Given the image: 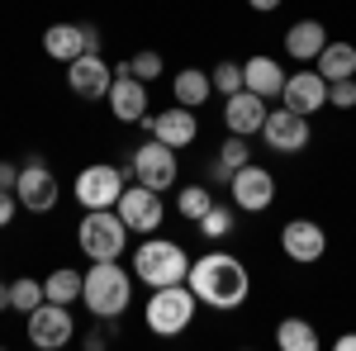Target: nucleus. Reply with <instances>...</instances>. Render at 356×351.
<instances>
[{
    "label": "nucleus",
    "mask_w": 356,
    "mask_h": 351,
    "mask_svg": "<svg viewBox=\"0 0 356 351\" xmlns=\"http://www.w3.org/2000/svg\"><path fill=\"white\" fill-rule=\"evenodd\" d=\"M186 285L195 290V299H200L204 309L233 313V309H243L247 295H252V270H247L243 256H233V252H223V247H209V252H200L191 261Z\"/></svg>",
    "instance_id": "obj_1"
},
{
    "label": "nucleus",
    "mask_w": 356,
    "mask_h": 351,
    "mask_svg": "<svg viewBox=\"0 0 356 351\" xmlns=\"http://www.w3.org/2000/svg\"><path fill=\"white\" fill-rule=\"evenodd\" d=\"M81 304L90 309V318H124L129 313V304H134V280H129V270L119 266V261H90L86 270V285H81Z\"/></svg>",
    "instance_id": "obj_2"
},
{
    "label": "nucleus",
    "mask_w": 356,
    "mask_h": 351,
    "mask_svg": "<svg viewBox=\"0 0 356 351\" xmlns=\"http://www.w3.org/2000/svg\"><path fill=\"white\" fill-rule=\"evenodd\" d=\"M191 252L181 243H171V238H152L147 233V243L134 247V280H143L147 290H162V285H181L186 275H191Z\"/></svg>",
    "instance_id": "obj_3"
},
{
    "label": "nucleus",
    "mask_w": 356,
    "mask_h": 351,
    "mask_svg": "<svg viewBox=\"0 0 356 351\" xmlns=\"http://www.w3.org/2000/svg\"><path fill=\"white\" fill-rule=\"evenodd\" d=\"M195 309H200V299H195V290L186 280L181 285H162V290L147 295L143 323H147V332H157V337H181L195 323Z\"/></svg>",
    "instance_id": "obj_4"
},
{
    "label": "nucleus",
    "mask_w": 356,
    "mask_h": 351,
    "mask_svg": "<svg viewBox=\"0 0 356 351\" xmlns=\"http://www.w3.org/2000/svg\"><path fill=\"white\" fill-rule=\"evenodd\" d=\"M76 247L90 261H119L129 252V223L119 218V209H86L76 223Z\"/></svg>",
    "instance_id": "obj_5"
},
{
    "label": "nucleus",
    "mask_w": 356,
    "mask_h": 351,
    "mask_svg": "<svg viewBox=\"0 0 356 351\" xmlns=\"http://www.w3.org/2000/svg\"><path fill=\"white\" fill-rule=\"evenodd\" d=\"M129 176H134L138 186L147 190H171L181 181V162H176V147H166L162 138H147V142H138L134 152H129Z\"/></svg>",
    "instance_id": "obj_6"
},
{
    "label": "nucleus",
    "mask_w": 356,
    "mask_h": 351,
    "mask_svg": "<svg viewBox=\"0 0 356 351\" xmlns=\"http://www.w3.org/2000/svg\"><path fill=\"white\" fill-rule=\"evenodd\" d=\"M129 186V176L110 162H95V166H81L76 171V181H72V195H76V204L81 209H114L119 204V195Z\"/></svg>",
    "instance_id": "obj_7"
},
{
    "label": "nucleus",
    "mask_w": 356,
    "mask_h": 351,
    "mask_svg": "<svg viewBox=\"0 0 356 351\" xmlns=\"http://www.w3.org/2000/svg\"><path fill=\"white\" fill-rule=\"evenodd\" d=\"M29 323V342L38 351H57L76 337V318H72V304H57V299H43L33 313H24Z\"/></svg>",
    "instance_id": "obj_8"
},
{
    "label": "nucleus",
    "mask_w": 356,
    "mask_h": 351,
    "mask_svg": "<svg viewBox=\"0 0 356 351\" xmlns=\"http://www.w3.org/2000/svg\"><path fill=\"white\" fill-rule=\"evenodd\" d=\"M15 195L29 214H53L57 199H62V186H57V171L43 157H29L19 166V181H15Z\"/></svg>",
    "instance_id": "obj_9"
},
{
    "label": "nucleus",
    "mask_w": 356,
    "mask_h": 351,
    "mask_svg": "<svg viewBox=\"0 0 356 351\" xmlns=\"http://www.w3.org/2000/svg\"><path fill=\"white\" fill-rule=\"evenodd\" d=\"M228 195H233V204H238V214H261V209H271L275 204V176L266 166H238L233 171V181H228Z\"/></svg>",
    "instance_id": "obj_10"
},
{
    "label": "nucleus",
    "mask_w": 356,
    "mask_h": 351,
    "mask_svg": "<svg viewBox=\"0 0 356 351\" xmlns=\"http://www.w3.org/2000/svg\"><path fill=\"white\" fill-rule=\"evenodd\" d=\"M119 218L129 223V233H157L166 218V204H162V190H147V186H124V195H119Z\"/></svg>",
    "instance_id": "obj_11"
},
{
    "label": "nucleus",
    "mask_w": 356,
    "mask_h": 351,
    "mask_svg": "<svg viewBox=\"0 0 356 351\" xmlns=\"http://www.w3.org/2000/svg\"><path fill=\"white\" fill-rule=\"evenodd\" d=\"M280 252H285L295 266H314V261H323V252H328V233H323V223H318V218H290V223L280 228Z\"/></svg>",
    "instance_id": "obj_12"
},
{
    "label": "nucleus",
    "mask_w": 356,
    "mask_h": 351,
    "mask_svg": "<svg viewBox=\"0 0 356 351\" xmlns=\"http://www.w3.org/2000/svg\"><path fill=\"white\" fill-rule=\"evenodd\" d=\"M261 138H266V147L271 152H304L309 147V138H314V129H309V114H295V109H271L266 114V124H261Z\"/></svg>",
    "instance_id": "obj_13"
},
{
    "label": "nucleus",
    "mask_w": 356,
    "mask_h": 351,
    "mask_svg": "<svg viewBox=\"0 0 356 351\" xmlns=\"http://www.w3.org/2000/svg\"><path fill=\"white\" fill-rule=\"evenodd\" d=\"M105 100H110V114L119 124H143L147 119V81H138L124 62L114 67V85H110Z\"/></svg>",
    "instance_id": "obj_14"
},
{
    "label": "nucleus",
    "mask_w": 356,
    "mask_h": 351,
    "mask_svg": "<svg viewBox=\"0 0 356 351\" xmlns=\"http://www.w3.org/2000/svg\"><path fill=\"white\" fill-rule=\"evenodd\" d=\"M280 105L295 109V114H318V109L328 105V81H323V72H318V67L290 72V76H285V90H280Z\"/></svg>",
    "instance_id": "obj_15"
},
{
    "label": "nucleus",
    "mask_w": 356,
    "mask_h": 351,
    "mask_svg": "<svg viewBox=\"0 0 356 351\" xmlns=\"http://www.w3.org/2000/svg\"><path fill=\"white\" fill-rule=\"evenodd\" d=\"M67 85L81 100H105L110 85H114V67L100 53H81L76 62H67Z\"/></svg>",
    "instance_id": "obj_16"
},
{
    "label": "nucleus",
    "mask_w": 356,
    "mask_h": 351,
    "mask_svg": "<svg viewBox=\"0 0 356 351\" xmlns=\"http://www.w3.org/2000/svg\"><path fill=\"white\" fill-rule=\"evenodd\" d=\"M266 100L257 95V90H233V95H223V129L238 138H257L261 133V124H266Z\"/></svg>",
    "instance_id": "obj_17"
},
{
    "label": "nucleus",
    "mask_w": 356,
    "mask_h": 351,
    "mask_svg": "<svg viewBox=\"0 0 356 351\" xmlns=\"http://www.w3.org/2000/svg\"><path fill=\"white\" fill-rule=\"evenodd\" d=\"M147 129H152V138H162L166 147H191L195 138H200V119H195V109H186V105H171V109H162V114H147L143 119Z\"/></svg>",
    "instance_id": "obj_18"
},
{
    "label": "nucleus",
    "mask_w": 356,
    "mask_h": 351,
    "mask_svg": "<svg viewBox=\"0 0 356 351\" xmlns=\"http://www.w3.org/2000/svg\"><path fill=\"white\" fill-rule=\"evenodd\" d=\"M285 76H290V72H280V62L266 57V53H257V57H247V62H243V85H247V90H257L261 100H280Z\"/></svg>",
    "instance_id": "obj_19"
},
{
    "label": "nucleus",
    "mask_w": 356,
    "mask_h": 351,
    "mask_svg": "<svg viewBox=\"0 0 356 351\" xmlns=\"http://www.w3.org/2000/svg\"><path fill=\"white\" fill-rule=\"evenodd\" d=\"M328 48V28L318 24V19H295V24L285 28V53L295 57V62H318V53Z\"/></svg>",
    "instance_id": "obj_20"
},
{
    "label": "nucleus",
    "mask_w": 356,
    "mask_h": 351,
    "mask_svg": "<svg viewBox=\"0 0 356 351\" xmlns=\"http://www.w3.org/2000/svg\"><path fill=\"white\" fill-rule=\"evenodd\" d=\"M43 53L53 57V62H76L86 53V24H53L43 28Z\"/></svg>",
    "instance_id": "obj_21"
},
{
    "label": "nucleus",
    "mask_w": 356,
    "mask_h": 351,
    "mask_svg": "<svg viewBox=\"0 0 356 351\" xmlns=\"http://www.w3.org/2000/svg\"><path fill=\"white\" fill-rule=\"evenodd\" d=\"M171 95H176V105L200 109L209 95H214V81H209V72H200V67H181L176 81H171Z\"/></svg>",
    "instance_id": "obj_22"
},
{
    "label": "nucleus",
    "mask_w": 356,
    "mask_h": 351,
    "mask_svg": "<svg viewBox=\"0 0 356 351\" xmlns=\"http://www.w3.org/2000/svg\"><path fill=\"white\" fill-rule=\"evenodd\" d=\"M314 67L323 72V81H347V76H356V43H337V38H328V48L318 53Z\"/></svg>",
    "instance_id": "obj_23"
},
{
    "label": "nucleus",
    "mask_w": 356,
    "mask_h": 351,
    "mask_svg": "<svg viewBox=\"0 0 356 351\" xmlns=\"http://www.w3.org/2000/svg\"><path fill=\"white\" fill-rule=\"evenodd\" d=\"M275 342H280V351H318V327L309 318H280Z\"/></svg>",
    "instance_id": "obj_24"
},
{
    "label": "nucleus",
    "mask_w": 356,
    "mask_h": 351,
    "mask_svg": "<svg viewBox=\"0 0 356 351\" xmlns=\"http://www.w3.org/2000/svg\"><path fill=\"white\" fill-rule=\"evenodd\" d=\"M81 285H86V270H72V266H57L53 275H43V295L57 299V304H76Z\"/></svg>",
    "instance_id": "obj_25"
},
{
    "label": "nucleus",
    "mask_w": 356,
    "mask_h": 351,
    "mask_svg": "<svg viewBox=\"0 0 356 351\" xmlns=\"http://www.w3.org/2000/svg\"><path fill=\"white\" fill-rule=\"evenodd\" d=\"M195 228H200V238H204V243H223V238L238 228V204H209L204 218H200Z\"/></svg>",
    "instance_id": "obj_26"
},
{
    "label": "nucleus",
    "mask_w": 356,
    "mask_h": 351,
    "mask_svg": "<svg viewBox=\"0 0 356 351\" xmlns=\"http://www.w3.org/2000/svg\"><path fill=\"white\" fill-rule=\"evenodd\" d=\"M43 299H48V295H43V280H33V275L10 280V309H15V313H33Z\"/></svg>",
    "instance_id": "obj_27"
},
{
    "label": "nucleus",
    "mask_w": 356,
    "mask_h": 351,
    "mask_svg": "<svg viewBox=\"0 0 356 351\" xmlns=\"http://www.w3.org/2000/svg\"><path fill=\"white\" fill-rule=\"evenodd\" d=\"M209 204H214V195L204 186H181L176 190V209H181V218H191V223H200Z\"/></svg>",
    "instance_id": "obj_28"
},
{
    "label": "nucleus",
    "mask_w": 356,
    "mask_h": 351,
    "mask_svg": "<svg viewBox=\"0 0 356 351\" xmlns=\"http://www.w3.org/2000/svg\"><path fill=\"white\" fill-rule=\"evenodd\" d=\"M124 67H129V72H134L138 81H157V76H162V53H152V48H143V53H134V57H124Z\"/></svg>",
    "instance_id": "obj_29"
},
{
    "label": "nucleus",
    "mask_w": 356,
    "mask_h": 351,
    "mask_svg": "<svg viewBox=\"0 0 356 351\" xmlns=\"http://www.w3.org/2000/svg\"><path fill=\"white\" fill-rule=\"evenodd\" d=\"M209 81H214L219 95H233V90H243V67H238V62H214Z\"/></svg>",
    "instance_id": "obj_30"
},
{
    "label": "nucleus",
    "mask_w": 356,
    "mask_h": 351,
    "mask_svg": "<svg viewBox=\"0 0 356 351\" xmlns=\"http://www.w3.org/2000/svg\"><path fill=\"white\" fill-rule=\"evenodd\" d=\"M219 162L228 166V171H238V166H247V162H252V147H247V138H238V133H228V138H223Z\"/></svg>",
    "instance_id": "obj_31"
},
{
    "label": "nucleus",
    "mask_w": 356,
    "mask_h": 351,
    "mask_svg": "<svg viewBox=\"0 0 356 351\" xmlns=\"http://www.w3.org/2000/svg\"><path fill=\"white\" fill-rule=\"evenodd\" d=\"M328 105L332 109H356V76H347V81H328Z\"/></svg>",
    "instance_id": "obj_32"
},
{
    "label": "nucleus",
    "mask_w": 356,
    "mask_h": 351,
    "mask_svg": "<svg viewBox=\"0 0 356 351\" xmlns=\"http://www.w3.org/2000/svg\"><path fill=\"white\" fill-rule=\"evenodd\" d=\"M15 209H24V204H19V195H15V190H0V228H10V223H15Z\"/></svg>",
    "instance_id": "obj_33"
},
{
    "label": "nucleus",
    "mask_w": 356,
    "mask_h": 351,
    "mask_svg": "<svg viewBox=\"0 0 356 351\" xmlns=\"http://www.w3.org/2000/svg\"><path fill=\"white\" fill-rule=\"evenodd\" d=\"M15 181H19L15 162H0V190H15Z\"/></svg>",
    "instance_id": "obj_34"
},
{
    "label": "nucleus",
    "mask_w": 356,
    "mask_h": 351,
    "mask_svg": "<svg viewBox=\"0 0 356 351\" xmlns=\"http://www.w3.org/2000/svg\"><path fill=\"white\" fill-rule=\"evenodd\" d=\"M209 181H214V186H228V181H233V171H228V166L214 157V166H209Z\"/></svg>",
    "instance_id": "obj_35"
},
{
    "label": "nucleus",
    "mask_w": 356,
    "mask_h": 351,
    "mask_svg": "<svg viewBox=\"0 0 356 351\" xmlns=\"http://www.w3.org/2000/svg\"><path fill=\"white\" fill-rule=\"evenodd\" d=\"M86 53H100V28L86 24Z\"/></svg>",
    "instance_id": "obj_36"
},
{
    "label": "nucleus",
    "mask_w": 356,
    "mask_h": 351,
    "mask_svg": "<svg viewBox=\"0 0 356 351\" xmlns=\"http://www.w3.org/2000/svg\"><path fill=\"white\" fill-rule=\"evenodd\" d=\"M247 5H252V10H257V15H271V10H280V5H285V0H247Z\"/></svg>",
    "instance_id": "obj_37"
},
{
    "label": "nucleus",
    "mask_w": 356,
    "mask_h": 351,
    "mask_svg": "<svg viewBox=\"0 0 356 351\" xmlns=\"http://www.w3.org/2000/svg\"><path fill=\"white\" fill-rule=\"evenodd\" d=\"M337 351H356V332H342L337 337Z\"/></svg>",
    "instance_id": "obj_38"
},
{
    "label": "nucleus",
    "mask_w": 356,
    "mask_h": 351,
    "mask_svg": "<svg viewBox=\"0 0 356 351\" xmlns=\"http://www.w3.org/2000/svg\"><path fill=\"white\" fill-rule=\"evenodd\" d=\"M0 309H10V285L0 280Z\"/></svg>",
    "instance_id": "obj_39"
}]
</instances>
